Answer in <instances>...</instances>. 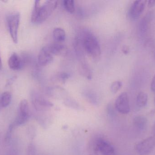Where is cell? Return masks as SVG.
Instances as JSON below:
<instances>
[{
    "instance_id": "6da1fadb",
    "label": "cell",
    "mask_w": 155,
    "mask_h": 155,
    "mask_svg": "<svg viewBox=\"0 0 155 155\" xmlns=\"http://www.w3.org/2000/svg\"><path fill=\"white\" fill-rule=\"evenodd\" d=\"M57 1H46L42 4L41 1H35L32 13L31 21L35 24L45 22L53 12L58 5Z\"/></svg>"
},
{
    "instance_id": "7a4b0ae2",
    "label": "cell",
    "mask_w": 155,
    "mask_h": 155,
    "mask_svg": "<svg viewBox=\"0 0 155 155\" xmlns=\"http://www.w3.org/2000/svg\"><path fill=\"white\" fill-rule=\"evenodd\" d=\"M79 36L85 52L94 59L99 58L101 55V49L95 35L89 31H86Z\"/></svg>"
},
{
    "instance_id": "3957f363",
    "label": "cell",
    "mask_w": 155,
    "mask_h": 155,
    "mask_svg": "<svg viewBox=\"0 0 155 155\" xmlns=\"http://www.w3.org/2000/svg\"><path fill=\"white\" fill-rule=\"evenodd\" d=\"M31 99L33 107L37 112H45L54 106L53 104L51 101L35 90L31 92Z\"/></svg>"
},
{
    "instance_id": "277c9868",
    "label": "cell",
    "mask_w": 155,
    "mask_h": 155,
    "mask_svg": "<svg viewBox=\"0 0 155 155\" xmlns=\"http://www.w3.org/2000/svg\"><path fill=\"white\" fill-rule=\"evenodd\" d=\"M92 145L103 155H118L113 145L102 137H97L92 141Z\"/></svg>"
},
{
    "instance_id": "5b68a950",
    "label": "cell",
    "mask_w": 155,
    "mask_h": 155,
    "mask_svg": "<svg viewBox=\"0 0 155 155\" xmlns=\"http://www.w3.org/2000/svg\"><path fill=\"white\" fill-rule=\"evenodd\" d=\"M21 15L19 13L13 14L7 18V25L10 35L15 43L18 42V31L20 24Z\"/></svg>"
},
{
    "instance_id": "8992f818",
    "label": "cell",
    "mask_w": 155,
    "mask_h": 155,
    "mask_svg": "<svg viewBox=\"0 0 155 155\" xmlns=\"http://www.w3.org/2000/svg\"><path fill=\"white\" fill-rule=\"evenodd\" d=\"M30 117V109L27 100H22L19 105L18 115L15 122L16 126L23 125L27 123Z\"/></svg>"
},
{
    "instance_id": "52a82bcc",
    "label": "cell",
    "mask_w": 155,
    "mask_h": 155,
    "mask_svg": "<svg viewBox=\"0 0 155 155\" xmlns=\"http://www.w3.org/2000/svg\"><path fill=\"white\" fill-rule=\"evenodd\" d=\"M155 147V138L150 136L137 144L135 149L139 155H148L152 153Z\"/></svg>"
},
{
    "instance_id": "ba28073f",
    "label": "cell",
    "mask_w": 155,
    "mask_h": 155,
    "mask_svg": "<svg viewBox=\"0 0 155 155\" xmlns=\"http://www.w3.org/2000/svg\"><path fill=\"white\" fill-rule=\"evenodd\" d=\"M116 110L122 114H127L130 111L129 97L126 92L120 94L115 102Z\"/></svg>"
},
{
    "instance_id": "9c48e42d",
    "label": "cell",
    "mask_w": 155,
    "mask_h": 155,
    "mask_svg": "<svg viewBox=\"0 0 155 155\" xmlns=\"http://www.w3.org/2000/svg\"><path fill=\"white\" fill-rule=\"evenodd\" d=\"M147 1L143 0L135 1L131 5L128 12L129 17L133 20H136L143 13L145 8Z\"/></svg>"
},
{
    "instance_id": "30bf717a",
    "label": "cell",
    "mask_w": 155,
    "mask_h": 155,
    "mask_svg": "<svg viewBox=\"0 0 155 155\" xmlns=\"http://www.w3.org/2000/svg\"><path fill=\"white\" fill-rule=\"evenodd\" d=\"M54 56L48 50L46 45L44 46L38 55V64L41 66H45L50 64L53 61Z\"/></svg>"
},
{
    "instance_id": "8fae6325",
    "label": "cell",
    "mask_w": 155,
    "mask_h": 155,
    "mask_svg": "<svg viewBox=\"0 0 155 155\" xmlns=\"http://www.w3.org/2000/svg\"><path fill=\"white\" fill-rule=\"evenodd\" d=\"M8 64L9 68L14 71L21 70L24 66L21 57L15 52L13 53L9 57Z\"/></svg>"
},
{
    "instance_id": "7c38bea8",
    "label": "cell",
    "mask_w": 155,
    "mask_h": 155,
    "mask_svg": "<svg viewBox=\"0 0 155 155\" xmlns=\"http://www.w3.org/2000/svg\"><path fill=\"white\" fill-rule=\"evenodd\" d=\"M50 52L54 55L64 56L67 52V47L62 43L55 42L46 45Z\"/></svg>"
},
{
    "instance_id": "4fadbf2b",
    "label": "cell",
    "mask_w": 155,
    "mask_h": 155,
    "mask_svg": "<svg viewBox=\"0 0 155 155\" xmlns=\"http://www.w3.org/2000/svg\"><path fill=\"white\" fill-rule=\"evenodd\" d=\"M47 94L49 96L55 98H63L66 95V92L63 88L60 86H53L48 88Z\"/></svg>"
},
{
    "instance_id": "5bb4252c",
    "label": "cell",
    "mask_w": 155,
    "mask_h": 155,
    "mask_svg": "<svg viewBox=\"0 0 155 155\" xmlns=\"http://www.w3.org/2000/svg\"><path fill=\"white\" fill-rule=\"evenodd\" d=\"M134 126L138 131L143 132L146 130L148 125V121L145 117L142 116H136L133 120Z\"/></svg>"
},
{
    "instance_id": "9a60e30c",
    "label": "cell",
    "mask_w": 155,
    "mask_h": 155,
    "mask_svg": "<svg viewBox=\"0 0 155 155\" xmlns=\"http://www.w3.org/2000/svg\"><path fill=\"white\" fill-rule=\"evenodd\" d=\"M53 37L55 42L62 43L66 39V32L61 27L55 28L53 31Z\"/></svg>"
},
{
    "instance_id": "2e32d148",
    "label": "cell",
    "mask_w": 155,
    "mask_h": 155,
    "mask_svg": "<svg viewBox=\"0 0 155 155\" xmlns=\"http://www.w3.org/2000/svg\"><path fill=\"white\" fill-rule=\"evenodd\" d=\"M148 101V96L144 92H140L137 96L136 105L140 108L146 106Z\"/></svg>"
},
{
    "instance_id": "e0dca14e",
    "label": "cell",
    "mask_w": 155,
    "mask_h": 155,
    "mask_svg": "<svg viewBox=\"0 0 155 155\" xmlns=\"http://www.w3.org/2000/svg\"><path fill=\"white\" fill-rule=\"evenodd\" d=\"M12 96L9 92L3 93L1 95V101L2 107H6L10 104L12 101Z\"/></svg>"
},
{
    "instance_id": "ac0fdd59",
    "label": "cell",
    "mask_w": 155,
    "mask_h": 155,
    "mask_svg": "<svg viewBox=\"0 0 155 155\" xmlns=\"http://www.w3.org/2000/svg\"><path fill=\"white\" fill-rule=\"evenodd\" d=\"M63 103L66 106L70 108L77 110H82V107L80 105L72 98L67 97L64 100Z\"/></svg>"
},
{
    "instance_id": "d6986e66",
    "label": "cell",
    "mask_w": 155,
    "mask_h": 155,
    "mask_svg": "<svg viewBox=\"0 0 155 155\" xmlns=\"http://www.w3.org/2000/svg\"><path fill=\"white\" fill-rule=\"evenodd\" d=\"M63 5L68 12L72 14L75 12V4L73 0H64L63 1Z\"/></svg>"
},
{
    "instance_id": "ffe728a7",
    "label": "cell",
    "mask_w": 155,
    "mask_h": 155,
    "mask_svg": "<svg viewBox=\"0 0 155 155\" xmlns=\"http://www.w3.org/2000/svg\"><path fill=\"white\" fill-rule=\"evenodd\" d=\"M149 22V19L148 17H145L143 18L141 20L139 25V30L141 33H145L147 32L148 28V22Z\"/></svg>"
},
{
    "instance_id": "44dd1931",
    "label": "cell",
    "mask_w": 155,
    "mask_h": 155,
    "mask_svg": "<svg viewBox=\"0 0 155 155\" xmlns=\"http://www.w3.org/2000/svg\"><path fill=\"white\" fill-rule=\"evenodd\" d=\"M85 96L86 98L92 104L95 106L98 104L99 101H98V98L94 94L92 93H87L85 95Z\"/></svg>"
},
{
    "instance_id": "7402d4cb",
    "label": "cell",
    "mask_w": 155,
    "mask_h": 155,
    "mask_svg": "<svg viewBox=\"0 0 155 155\" xmlns=\"http://www.w3.org/2000/svg\"><path fill=\"white\" fill-rule=\"evenodd\" d=\"M122 85V83L120 81H115L110 86V91L113 93H116L121 89Z\"/></svg>"
},
{
    "instance_id": "603a6c76",
    "label": "cell",
    "mask_w": 155,
    "mask_h": 155,
    "mask_svg": "<svg viewBox=\"0 0 155 155\" xmlns=\"http://www.w3.org/2000/svg\"><path fill=\"white\" fill-rule=\"evenodd\" d=\"M70 77L69 74L66 72H61L58 74L56 76V79L63 83H64Z\"/></svg>"
},
{
    "instance_id": "cb8c5ba5",
    "label": "cell",
    "mask_w": 155,
    "mask_h": 155,
    "mask_svg": "<svg viewBox=\"0 0 155 155\" xmlns=\"http://www.w3.org/2000/svg\"><path fill=\"white\" fill-rule=\"evenodd\" d=\"M14 124H11L8 127L7 129V132H6V134L5 136V141L6 143H8L11 141V138H12V131L13 130Z\"/></svg>"
},
{
    "instance_id": "d4e9b609",
    "label": "cell",
    "mask_w": 155,
    "mask_h": 155,
    "mask_svg": "<svg viewBox=\"0 0 155 155\" xmlns=\"http://www.w3.org/2000/svg\"><path fill=\"white\" fill-rule=\"evenodd\" d=\"M36 153V147L34 144L29 145L27 149V155H35Z\"/></svg>"
},
{
    "instance_id": "484cf974",
    "label": "cell",
    "mask_w": 155,
    "mask_h": 155,
    "mask_svg": "<svg viewBox=\"0 0 155 155\" xmlns=\"http://www.w3.org/2000/svg\"><path fill=\"white\" fill-rule=\"evenodd\" d=\"M28 134L29 137L31 139H33L35 137L36 135V130L34 126H31L28 128Z\"/></svg>"
},
{
    "instance_id": "4316f807",
    "label": "cell",
    "mask_w": 155,
    "mask_h": 155,
    "mask_svg": "<svg viewBox=\"0 0 155 155\" xmlns=\"http://www.w3.org/2000/svg\"><path fill=\"white\" fill-rule=\"evenodd\" d=\"M107 112L108 115L110 116H114V108L111 104H109L107 106Z\"/></svg>"
},
{
    "instance_id": "83f0119b",
    "label": "cell",
    "mask_w": 155,
    "mask_h": 155,
    "mask_svg": "<svg viewBox=\"0 0 155 155\" xmlns=\"http://www.w3.org/2000/svg\"><path fill=\"white\" fill-rule=\"evenodd\" d=\"M16 79V76H12V77H11V78H10V79H8V80H7V82H6V84H5V86H9L12 84Z\"/></svg>"
},
{
    "instance_id": "f1b7e54d",
    "label": "cell",
    "mask_w": 155,
    "mask_h": 155,
    "mask_svg": "<svg viewBox=\"0 0 155 155\" xmlns=\"http://www.w3.org/2000/svg\"><path fill=\"white\" fill-rule=\"evenodd\" d=\"M151 89L153 92H155V74L151 83Z\"/></svg>"
},
{
    "instance_id": "f546056e",
    "label": "cell",
    "mask_w": 155,
    "mask_h": 155,
    "mask_svg": "<svg viewBox=\"0 0 155 155\" xmlns=\"http://www.w3.org/2000/svg\"><path fill=\"white\" fill-rule=\"evenodd\" d=\"M122 51L124 54L126 55L129 53V49L128 46H127V45H124L122 48Z\"/></svg>"
},
{
    "instance_id": "4dcf8cb0",
    "label": "cell",
    "mask_w": 155,
    "mask_h": 155,
    "mask_svg": "<svg viewBox=\"0 0 155 155\" xmlns=\"http://www.w3.org/2000/svg\"><path fill=\"white\" fill-rule=\"evenodd\" d=\"M147 6L149 7V8L153 7L155 5V1H147Z\"/></svg>"
},
{
    "instance_id": "1f68e13d",
    "label": "cell",
    "mask_w": 155,
    "mask_h": 155,
    "mask_svg": "<svg viewBox=\"0 0 155 155\" xmlns=\"http://www.w3.org/2000/svg\"><path fill=\"white\" fill-rule=\"evenodd\" d=\"M2 62L1 59V54H0V70L2 69Z\"/></svg>"
},
{
    "instance_id": "d6a6232c",
    "label": "cell",
    "mask_w": 155,
    "mask_h": 155,
    "mask_svg": "<svg viewBox=\"0 0 155 155\" xmlns=\"http://www.w3.org/2000/svg\"><path fill=\"white\" fill-rule=\"evenodd\" d=\"M153 132L154 134L155 135V124L153 128Z\"/></svg>"
},
{
    "instance_id": "836d02e7",
    "label": "cell",
    "mask_w": 155,
    "mask_h": 155,
    "mask_svg": "<svg viewBox=\"0 0 155 155\" xmlns=\"http://www.w3.org/2000/svg\"><path fill=\"white\" fill-rule=\"evenodd\" d=\"M1 95H0V109H1V107H2V104H1Z\"/></svg>"
},
{
    "instance_id": "e575fe53",
    "label": "cell",
    "mask_w": 155,
    "mask_h": 155,
    "mask_svg": "<svg viewBox=\"0 0 155 155\" xmlns=\"http://www.w3.org/2000/svg\"></svg>"
}]
</instances>
